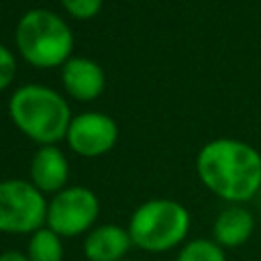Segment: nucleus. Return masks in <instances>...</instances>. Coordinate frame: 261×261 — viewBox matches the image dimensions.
Segmentation results:
<instances>
[{"instance_id":"f257e3e1","label":"nucleus","mask_w":261,"mask_h":261,"mask_svg":"<svg viewBox=\"0 0 261 261\" xmlns=\"http://www.w3.org/2000/svg\"><path fill=\"white\" fill-rule=\"evenodd\" d=\"M202 184L230 204H245L261 190V155L237 139H216L196 159Z\"/></svg>"},{"instance_id":"f03ea898","label":"nucleus","mask_w":261,"mask_h":261,"mask_svg":"<svg viewBox=\"0 0 261 261\" xmlns=\"http://www.w3.org/2000/svg\"><path fill=\"white\" fill-rule=\"evenodd\" d=\"M10 116L16 126L39 143H55L69 128L65 100L43 86H24L10 98Z\"/></svg>"},{"instance_id":"7ed1b4c3","label":"nucleus","mask_w":261,"mask_h":261,"mask_svg":"<svg viewBox=\"0 0 261 261\" xmlns=\"http://www.w3.org/2000/svg\"><path fill=\"white\" fill-rule=\"evenodd\" d=\"M190 212L175 200H149L141 204L128 222L135 247L147 253H163L186 241Z\"/></svg>"},{"instance_id":"20e7f679","label":"nucleus","mask_w":261,"mask_h":261,"mask_svg":"<svg viewBox=\"0 0 261 261\" xmlns=\"http://www.w3.org/2000/svg\"><path fill=\"white\" fill-rule=\"evenodd\" d=\"M16 45L27 61L37 67H53L65 61L73 39L67 24L49 10L27 12L16 27Z\"/></svg>"},{"instance_id":"39448f33","label":"nucleus","mask_w":261,"mask_h":261,"mask_svg":"<svg viewBox=\"0 0 261 261\" xmlns=\"http://www.w3.org/2000/svg\"><path fill=\"white\" fill-rule=\"evenodd\" d=\"M47 202L33 184L0 181V232H35L47 222Z\"/></svg>"},{"instance_id":"423d86ee","label":"nucleus","mask_w":261,"mask_h":261,"mask_svg":"<svg viewBox=\"0 0 261 261\" xmlns=\"http://www.w3.org/2000/svg\"><path fill=\"white\" fill-rule=\"evenodd\" d=\"M98 198L88 188L61 190L47 208V228L59 237H77L98 218Z\"/></svg>"},{"instance_id":"0eeeda50","label":"nucleus","mask_w":261,"mask_h":261,"mask_svg":"<svg viewBox=\"0 0 261 261\" xmlns=\"http://www.w3.org/2000/svg\"><path fill=\"white\" fill-rule=\"evenodd\" d=\"M116 124L110 116L100 112H86L71 120L67 128L69 147L86 157H96L112 149L116 143Z\"/></svg>"},{"instance_id":"6e6552de","label":"nucleus","mask_w":261,"mask_h":261,"mask_svg":"<svg viewBox=\"0 0 261 261\" xmlns=\"http://www.w3.org/2000/svg\"><path fill=\"white\" fill-rule=\"evenodd\" d=\"M255 216L243 204H230L218 212L212 224V241L222 249H239L253 237Z\"/></svg>"},{"instance_id":"1a4fd4ad","label":"nucleus","mask_w":261,"mask_h":261,"mask_svg":"<svg viewBox=\"0 0 261 261\" xmlns=\"http://www.w3.org/2000/svg\"><path fill=\"white\" fill-rule=\"evenodd\" d=\"M130 245L128 230L116 224H104L86 237L84 253L90 261H122Z\"/></svg>"},{"instance_id":"9d476101","label":"nucleus","mask_w":261,"mask_h":261,"mask_svg":"<svg viewBox=\"0 0 261 261\" xmlns=\"http://www.w3.org/2000/svg\"><path fill=\"white\" fill-rule=\"evenodd\" d=\"M63 84L73 98L92 100L104 88V73L98 63L77 57L63 65Z\"/></svg>"},{"instance_id":"9b49d317","label":"nucleus","mask_w":261,"mask_h":261,"mask_svg":"<svg viewBox=\"0 0 261 261\" xmlns=\"http://www.w3.org/2000/svg\"><path fill=\"white\" fill-rule=\"evenodd\" d=\"M33 186L41 192H57L67 181V161L57 147H43L31 161Z\"/></svg>"},{"instance_id":"f8f14e48","label":"nucleus","mask_w":261,"mask_h":261,"mask_svg":"<svg viewBox=\"0 0 261 261\" xmlns=\"http://www.w3.org/2000/svg\"><path fill=\"white\" fill-rule=\"evenodd\" d=\"M29 261H61L63 259V245L61 237L51 228H39L33 232L27 249Z\"/></svg>"},{"instance_id":"ddd939ff","label":"nucleus","mask_w":261,"mask_h":261,"mask_svg":"<svg viewBox=\"0 0 261 261\" xmlns=\"http://www.w3.org/2000/svg\"><path fill=\"white\" fill-rule=\"evenodd\" d=\"M175 261H226V253L212 239H192L179 249Z\"/></svg>"},{"instance_id":"4468645a","label":"nucleus","mask_w":261,"mask_h":261,"mask_svg":"<svg viewBox=\"0 0 261 261\" xmlns=\"http://www.w3.org/2000/svg\"><path fill=\"white\" fill-rule=\"evenodd\" d=\"M63 6L77 18H90L100 10L102 0H61Z\"/></svg>"},{"instance_id":"2eb2a0df","label":"nucleus","mask_w":261,"mask_h":261,"mask_svg":"<svg viewBox=\"0 0 261 261\" xmlns=\"http://www.w3.org/2000/svg\"><path fill=\"white\" fill-rule=\"evenodd\" d=\"M14 71H16V65H14V57L12 53L0 45V90L6 88L12 77H14Z\"/></svg>"},{"instance_id":"dca6fc26","label":"nucleus","mask_w":261,"mask_h":261,"mask_svg":"<svg viewBox=\"0 0 261 261\" xmlns=\"http://www.w3.org/2000/svg\"><path fill=\"white\" fill-rule=\"evenodd\" d=\"M0 261H29L27 255L18 253V251H6L0 255Z\"/></svg>"},{"instance_id":"f3484780","label":"nucleus","mask_w":261,"mask_h":261,"mask_svg":"<svg viewBox=\"0 0 261 261\" xmlns=\"http://www.w3.org/2000/svg\"><path fill=\"white\" fill-rule=\"evenodd\" d=\"M122 261H133V259H122Z\"/></svg>"}]
</instances>
